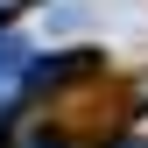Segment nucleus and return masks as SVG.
I'll list each match as a JSON object with an SVG mask.
<instances>
[{
  "instance_id": "obj_3",
  "label": "nucleus",
  "mask_w": 148,
  "mask_h": 148,
  "mask_svg": "<svg viewBox=\"0 0 148 148\" xmlns=\"http://www.w3.org/2000/svg\"><path fill=\"white\" fill-rule=\"evenodd\" d=\"M113 148H148V141H113Z\"/></svg>"
},
{
  "instance_id": "obj_2",
  "label": "nucleus",
  "mask_w": 148,
  "mask_h": 148,
  "mask_svg": "<svg viewBox=\"0 0 148 148\" xmlns=\"http://www.w3.org/2000/svg\"><path fill=\"white\" fill-rule=\"evenodd\" d=\"M28 148H71V141H57V134H35V141H28Z\"/></svg>"
},
{
  "instance_id": "obj_4",
  "label": "nucleus",
  "mask_w": 148,
  "mask_h": 148,
  "mask_svg": "<svg viewBox=\"0 0 148 148\" xmlns=\"http://www.w3.org/2000/svg\"><path fill=\"white\" fill-rule=\"evenodd\" d=\"M0 14H7V0H0Z\"/></svg>"
},
{
  "instance_id": "obj_1",
  "label": "nucleus",
  "mask_w": 148,
  "mask_h": 148,
  "mask_svg": "<svg viewBox=\"0 0 148 148\" xmlns=\"http://www.w3.org/2000/svg\"><path fill=\"white\" fill-rule=\"evenodd\" d=\"M28 42H21V35H0V106H7L14 99V85H28Z\"/></svg>"
}]
</instances>
